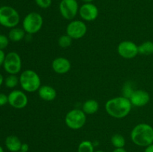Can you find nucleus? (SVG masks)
Wrapping results in <instances>:
<instances>
[{
	"instance_id": "1",
	"label": "nucleus",
	"mask_w": 153,
	"mask_h": 152,
	"mask_svg": "<svg viewBox=\"0 0 153 152\" xmlns=\"http://www.w3.org/2000/svg\"><path fill=\"white\" fill-rule=\"evenodd\" d=\"M132 107L131 101L124 96L114 97L109 99L105 105V109L109 116L115 119H123L130 113Z\"/></svg>"
},
{
	"instance_id": "2",
	"label": "nucleus",
	"mask_w": 153,
	"mask_h": 152,
	"mask_svg": "<svg viewBox=\"0 0 153 152\" xmlns=\"http://www.w3.org/2000/svg\"><path fill=\"white\" fill-rule=\"evenodd\" d=\"M131 139L136 145L146 148L153 143V128L149 124H138L131 130Z\"/></svg>"
},
{
	"instance_id": "3",
	"label": "nucleus",
	"mask_w": 153,
	"mask_h": 152,
	"mask_svg": "<svg viewBox=\"0 0 153 152\" xmlns=\"http://www.w3.org/2000/svg\"><path fill=\"white\" fill-rule=\"evenodd\" d=\"M19 83L24 91L27 92H34L41 86V79L35 71L25 69L19 76Z\"/></svg>"
},
{
	"instance_id": "4",
	"label": "nucleus",
	"mask_w": 153,
	"mask_h": 152,
	"mask_svg": "<svg viewBox=\"0 0 153 152\" xmlns=\"http://www.w3.org/2000/svg\"><path fill=\"white\" fill-rule=\"evenodd\" d=\"M20 21V16L17 10L10 6L0 7V25L5 28H13L16 27Z\"/></svg>"
},
{
	"instance_id": "5",
	"label": "nucleus",
	"mask_w": 153,
	"mask_h": 152,
	"mask_svg": "<svg viewBox=\"0 0 153 152\" xmlns=\"http://www.w3.org/2000/svg\"><path fill=\"white\" fill-rule=\"evenodd\" d=\"M43 19L41 14L37 12L28 13L22 21V28L28 34H34L41 30Z\"/></svg>"
},
{
	"instance_id": "6",
	"label": "nucleus",
	"mask_w": 153,
	"mask_h": 152,
	"mask_svg": "<svg viewBox=\"0 0 153 152\" xmlns=\"http://www.w3.org/2000/svg\"><path fill=\"white\" fill-rule=\"evenodd\" d=\"M86 114L80 109L70 110L65 116V123L72 130L81 129L86 123Z\"/></svg>"
},
{
	"instance_id": "7",
	"label": "nucleus",
	"mask_w": 153,
	"mask_h": 152,
	"mask_svg": "<svg viewBox=\"0 0 153 152\" xmlns=\"http://www.w3.org/2000/svg\"><path fill=\"white\" fill-rule=\"evenodd\" d=\"M3 67L9 75H16L22 69V60L17 52H11L6 55Z\"/></svg>"
},
{
	"instance_id": "8",
	"label": "nucleus",
	"mask_w": 153,
	"mask_h": 152,
	"mask_svg": "<svg viewBox=\"0 0 153 152\" xmlns=\"http://www.w3.org/2000/svg\"><path fill=\"white\" fill-rule=\"evenodd\" d=\"M79 3L77 0H61L59 4V11L67 20H73L79 13Z\"/></svg>"
},
{
	"instance_id": "9",
	"label": "nucleus",
	"mask_w": 153,
	"mask_h": 152,
	"mask_svg": "<svg viewBox=\"0 0 153 152\" xmlns=\"http://www.w3.org/2000/svg\"><path fill=\"white\" fill-rule=\"evenodd\" d=\"M88 28L83 21L72 20L67 25L66 32L73 40H79L86 34Z\"/></svg>"
},
{
	"instance_id": "10",
	"label": "nucleus",
	"mask_w": 153,
	"mask_h": 152,
	"mask_svg": "<svg viewBox=\"0 0 153 152\" xmlns=\"http://www.w3.org/2000/svg\"><path fill=\"white\" fill-rule=\"evenodd\" d=\"M117 52L120 57L125 59H133L138 55V46L134 42L125 40L119 43L117 46Z\"/></svg>"
},
{
	"instance_id": "11",
	"label": "nucleus",
	"mask_w": 153,
	"mask_h": 152,
	"mask_svg": "<svg viewBox=\"0 0 153 152\" xmlns=\"http://www.w3.org/2000/svg\"><path fill=\"white\" fill-rule=\"evenodd\" d=\"M8 104L15 109H23L28 103L26 94L22 90L14 89L8 94Z\"/></svg>"
},
{
	"instance_id": "12",
	"label": "nucleus",
	"mask_w": 153,
	"mask_h": 152,
	"mask_svg": "<svg viewBox=\"0 0 153 152\" xmlns=\"http://www.w3.org/2000/svg\"><path fill=\"white\" fill-rule=\"evenodd\" d=\"M79 14L84 21L92 22L94 21L99 16V9L94 4L84 3L79 10Z\"/></svg>"
},
{
	"instance_id": "13",
	"label": "nucleus",
	"mask_w": 153,
	"mask_h": 152,
	"mask_svg": "<svg viewBox=\"0 0 153 152\" xmlns=\"http://www.w3.org/2000/svg\"><path fill=\"white\" fill-rule=\"evenodd\" d=\"M132 106L137 107H142L146 106L150 101V95L146 90L136 89L129 98Z\"/></svg>"
},
{
	"instance_id": "14",
	"label": "nucleus",
	"mask_w": 153,
	"mask_h": 152,
	"mask_svg": "<svg viewBox=\"0 0 153 152\" xmlns=\"http://www.w3.org/2000/svg\"><path fill=\"white\" fill-rule=\"evenodd\" d=\"M52 68L57 74L64 75L71 69V63L67 58L58 57L55 58L52 63Z\"/></svg>"
},
{
	"instance_id": "15",
	"label": "nucleus",
	"mask_w": 153,
	"mask_h": 152,
	"mask_svg": "<svg viewBox=\"0 0 153 152\" xmlns=\"http://www.w3.org/2000/svg\"><path fill=\"white\" fill-rule=\"evenodd\" d=\"M38 95L45 101H52L57 96V92L55 88L49 85H43L37 90Z\"/></svg>"
},
{
	"instance_id": "16",
	"label": "nucleus",
	"mask_w": 153,
	"mask_h": 152,
	"mask_svg": "<svg viewBox=\"0 0 153 152\" xmlns=\"http://www.w3.org/2000/svg\"><path fill=\"white\" fill-rule=\"evenodd\" d=\"M4 143L7 149L10 152L20 151L22 144L19 137L14 135H10L6 137Z\"/></svg>"
},
{
	"instance_id": "17",
	"label": "nucleus",
	"mask_w": 153,
	"mask_h": 152,
	"mask_svg": "<svg viewBox=\"0 0 153 152\" xmlns=\"http://www.w3.org/2000/svg\"><path fill=\"white\" fill-rule=\"evenodd\" d=\"M100 108L98 101L94 99H88L83 104L82 110L86 115L95 114Z\"/></svg>"
},
{
	"instance_id": "18",
	"label": "nucleus",
	"mask_w": 153,
	"mask_h": 152,
	"mask_svg": "<svg viewBox=\"0 0 153 152\" xmlns=\"http://www.w3.org/2000/svg\"><path fill=\"white\" fill-rule=\"evenodd\" d=\"M25 31H24L23 28H17V27L10 28V31L8 33L9 40L12 42H14V43L20 42L21 40L25 38Z\"/></svg>"
},
{
	"instance_id": "19",
	"label": "nucleus",
	"mask_w": 153,
	"mask_h": 152,
	"mask_svg": "<svg viewBox=\"0 0 153 152\" xmlns=\"http://www.w3.org/2000/svg\"><path fill=\"white\" fill-rule=\"evenodd\" d=\"M138 53L142 55H153V42L147 40L139 45Z\"/></svg>"
},
{
	"instance_id": "20",
	"label": "nucleus",
	"mask_w": 153,
	"mask_h": 152,
	"mask_svg": "<svg viewBox=\"0 0 153 152\" xmlns=\"http://www.w3.org/2000/svg\"><path fill=\"white\" fill-rule=\"evenodd\" d=\"M111 142L115 148H124L126 145V139L123 135L120 134H114L111 139Z\"/></svg>"
},
{
	"instance_id": "21",
	"label": "nucleus",
	"mask_w": 153,
	"mask_h": 152,
	"mask_svg": "<svg viewBox=\"0 0 153 152\" xmlns=\"http://www.w3.org/2000/svg\"><path fill=\"white\" fill-rule=\"evenodd\" d=\"M4 82L6 87L9 89H13L19 83V77H18L16 75H9Z\"/></svg>"
},
{
	"instance_id": "22",
	"label": "nucleus",
	"mask_w": 153,
	"mask_h": 152,
	"mask_svg": "<svg viewBox=\"0 0 153 152\" xmlns=\"http://www.w3.org/2000/svg\"><path fill=\"white\" fill-rule=\"evenodd\" d=\"M78 152H95L94 144L89 140H84L79 145Z\"/></svg>"
},
{
	"instance_id": "23",
	"label": "nucleus",
	"mask_w": 153,
	"mask_h": 152,
	"mask_svg": "<svg viewBox=\"0 0 153 152\" xmlns=\"http://www.w3.org/2000/svg\"><path fill=\"white\" fill-rule=\"evenodd\" d=\"M58 43L59 46L62 49H67L69 48L73 43V39L67 35V34H64V35L61 36L58 40Z\"/></svg>"
},
{
	"instance_id": "24",
	"label": "nucleus",
	"mask_w": 153,
	"mask_h": 152,
	"mask_svg": "<svg viewBox=\"0 0 153 152\" xmlns=\"http://www.w3.org/2000/svg\"><path fill=\"white\" fill-rule=\"evenodd\" d=\"M134 91V90H133L132 86H131V83L129 82H127V83H126L124 84L123 88V96L126 97V98H128L129 99L130 96H131V95L132 94V92Z\"/></svg>"
},
{
	"instance_id": "25",
	"label": "nucleus",
	"mask_w": 153,
	"mask_h": 152,
	"mask_svg": "<svg viewBox=\"0 0 153 152\" xmlns=\"http://www.w3.org/2000/svg\"><path fill=\"white\" fill-rule=\"evenodd\" d=\"M39 7L43 9L49 8L52 5V0H34Z\"/></svg>"
},
{
	"instance_id": "26",
	"label": "nucleus",
	"mask_w": 153,
	"mask_h": 152,
	"mask_svg": "<svg viewBox=\"0 0 153 152\" xmlns=\"http://www.w3.org/2000/svg\"><path fill=\"white\" fill-rule=\"evenodd\" d=\"M9 40L8 37L4 35V34H0V49L3 50V49H6L7 46L9 44Z\"/></svg>"
},
{
	"instance_id": "27",
	"label": "nucleus",
	"mask_w": 153,
	"mask_h": 152,
	"mask_svg": "<svg viewBox=\"0 0 153 152\" xmlns=\"http://www.w3.org/2000/svg\"><path fill=\"white\" fill-rule=\"evenodd\" d=\"M8 103V96L4 93L0 92V107L5 105Z\"/></svg>"
},
{
	"instance_id": "28",
	"label": "nucleus",
	"mask_w": 153,
	"mask_h": 152,
	"mask_svg": "<svg viewBox=\"0 0 153 152\" xmlns=\"http://www.w3.org/2000/svg\"><path fill=\"white\" fill-rule=\"evenodd\" d=\"M5 57L6 55L4 54V51L0 49V66H3L4 59H5Z\"/></svg>"
},
{
	"instance_id": "29",
	"label": "nucleus",
	"mask_w": 153,
	"mask_h": 152,
	"mask_svg": "<svg viewBox=\"0 0 153 152\" xmlns=\"http://www.w3.org/2000/svg\"><path fill=\"white\" fill-rule=\"evenodd\" d=\"M28 151H29V145L27 143H22V146H21L20 151L28 152Z\"/></svg>"
},
{
	"instance_id": "30",
	"label": "nucleus",
	"mask_w": 153,
	"mask_h": 152,
	"mask_svg": "<svg viewBox=\"0 0 153 152\" xmlns=\"http://www.w3.org/2000/svg\"><path fill=\"white\" fill-rule=\"evenodd\" d=\"M144 152H153V143L149 145L146 146L144 150Z\"/></svg>"
},
{
	"instance_id": "31",
	"label": "nucleus",
	"mask_w": 153,
	"mask_h": 152,
	"mask_svg": "<svg viewBox=\"0 0 153 152\" xmlns=\"http://www.w3.org/2000/svg\"><path fill=\"white\" fill-rule=\"evenodd\" d=\"M113 152H127L124 149V148H115L113 151Z\"/></svg>"
},
{
	"instance_id": "32",
	"label": "nucleus",
	"mask_w": 153,
	"mask_h": 152,
	"mask_svg": "<svg viewBox=\"0 0 153 152\" xmlns=\"http://www.w3.org/2000/svg\"><path fill=\"white\" fill-rule=\"evenodd\" d=\"M3 82H4V77H3L2 75L0 73V86H1V84L3 83Z\"/></svg>"
},
{
	"instance_id": "33",
	"label": "nucleus",
	"mask_w": 153,
	"mask_h": 152,
	"mask_svg": "<svg viewBox=\"0 0 153 152\" xmlns=\"http://www.w3.org/2000/svg\"><path fill=\"white\" fill-rule=\"evenodd\" d=\"M82 1H83L85 3H91L94 0H82Z\"/></svg>"
},
{
	"instance_id": "34",
	"label": "nucleus",
	"mask_w": 153,
	"mask_h": 152,
	"mask_svg": "<svg viewBox=\"0 0 153 152\" xmlns=\"http://www.w3.org/2000/svg\"><path fill=\"white\" fill-rule=\"evenodd\" d=\"M0 152H4V149L1 145H0Z\"/></svg>"
},
{
	"instance_id": "35",
	"label": "nucleus",
	"mask_w": 153,
	"mask_h": 152,
	"mask_svg": "<svg viewBox=\"0 0 153 152\" xmlns=\"http://www.w3.org/2000/svg\"><path fill=\"white\" fill-rule=\"evenodd\" d=\"M95 152H105L104 151H101V150H99V151H96Z\"/></svg>"
},
{
	"instance_id": "36",
	"label": "nucleus",
	"mask_w": 153,
	"mask_h": 152,
	"mask_svg": "<svg viewBox=\"0 0 153 152\" xmlns=\"http://www.w3.org/2000/svg\"><path fill=\"white\" fill-rule=\"evenodd\" d=\"M18 152H22V151H18Z\"/></svg>"
}]
</instances>
